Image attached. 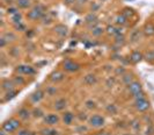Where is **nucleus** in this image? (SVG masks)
Instances as JSON below:
<instances>
[{"instance_id":"obj_37","label":"nucleus","mask_w":154,"mask_h":135,"mask_svg":"<svg viewBox=\"0 0 154 135\" xmlns=\"http://www.w3.org/2000/svg\"><path fill=\"white\" fill-rule=\"evenodd\" d=\"M115 42L117 43V44H123L124 42H125V37H124V35L119 34V35L115 36Z\"/></svg>"},{"instance_id":"obj_46","label":"nucleus","mask_w":154,"mask_h":135,"mask_svg":"<svg viewBox=\"0 0 154 135\" xmlns=\"http://www.w3.org/2000/svg\"><path fill=\"white\" fill-rule=\"evenodd\" d=\"M7 43H8L7 40H6V39H5L4 36H2L1 39H0V47H1V48H4L5 46H6V44H7Z\"/></svg>"},{"instance_id":"obj_16","label":"nucleus","mask_w":154,"mask_h":135,"mask_svg":"<svg viewBox=\"0 0 154 135\" xmlns=\"http://www.w3.org/2000/svg\"><path fill=\"white\" fill-rule=\"evenodd\" d=\"M106 31H107V33H108L109 35H112V36H117V35L122 34V28L116 27V26H111V24L106 28Z\"/></svg>"},{"instance_id":"obj_6","label":"nucleus","mask_w":154,"mask_h":135,"mask_svg":"<svg viewBox=\"0 0 154 135\" xmlns=\"http://www.w3.org/2000/svg\"><path fill=\"white\" fill-rule=\"evenodd\" d=\"M15 71L17 73H20V75H28V76H30V75H35L36 70L32 66H30V65H24V64H22V65H17L16 66Z\"/></svg>"},{"instance_id":"obj_41","label":"nucleus","mask_w":154,"mask_h":135,"mask_svg":"<svg viewBox=\"0 0 154 135\" xmlns=\"http://www.w3.org/2000/svg\"><path fill=\"white\" fill-rule=\"evenodd\" d=\"M56 92H57V88H54V86H50V88H46V93L49 95H54Z\"/></svg>"},{"instance_id":"obj_27","label":"nucleus","mask_w":154,"mask_h":135,"mask_svg":"<svg viewBox=\"0 0 154 135\" xmlns=\"http://www.w3.org/2000/svg\"><path fill=\"white\" fill-rule=\"evenodd\" d=\"M17 93H19V92H17L16 90H11V91H8V92H6V97H5V100H6V101H8V100H11V99L15 98Z\"/></svg>"},{"instance_id":"obj_14","label":"nucleus","mask_w":154,"mask_h":135,"mask_svg":"<svg viewBox=\"0 0 154 135\" xmlns=\"http://www.w3.org/2000/svg\"><path fill=\"white\" fill-rule=\"evenodd\" d=\"M54 32L57 33L59 36H66L67 35V33H69V29H67V27L66 26H64V24H57L56 27H54Z\"/></svg>"},{"instance_id":"obj_7","label":"nucleus","mask_w":154,"mask_h":135,"mask_svg":"<svg viewBox=\"0 0 154 135\" xmlns=\"http://www.w3.org/2000/svg\"><path fill=\"white\" fill-rule=\"evenodd\" d=\"M63 68H64L65 71L67 72H75L80 69V65L75 62H73V61H71V59H66L63 63Z\"/></svg>"},{"instance_id":"obj_38","label":"nucleus","mask_w":154,"mask_h":135,"mask_svg":"<svg viewBox=\"0 0 154 135\" xmlns=\"http://www.w3.org/2000/svg\"><path fill=\"white\" fill-rule=\"evenodd\" d=\"M133 98H134V100H138V99L146 98V95H145V92H144V91H140V92H138V93L133 95Z\"/></svg>"},{"instance_id":"obj_34","label":"nucleus","mask_w":154,"mask_h":135,"mask_svg":"<svg viewBox=\"0 0 154 135\" xmlns=\"http://www.w3.org/2000/svg\"><path fill=\"white\" fill-rule=\"evenodd\" d=\"M13 82H14L15 85H19V86H21V85H23V84L26 83V80L23 79V77H21V76H16V77H14Z\"/></svg>"},{"instance_id":"obj_3","label":"nucleus","mask_w":154,"mask_h":135,"mask_svg":"<svg viewBox=\"0 0 154 135\" xmlns=\"http://www.w3.org/2000/svg\"><path fill=\"white\" fill-rule=\"evenodd\" d=\"M88 124H89L91 127L99 129V128H102L104 126L106 120H104V118H103L102 115H100V114H93L92 117L88 118Z\"/></svg>"},{"instance_id":"obj_5","label":"nucleus","mask_w":154,"mask_h":135,"mask_svg":"<svg viewBox=\"0 0 154 135\" xmlns=\"http://www.w3.org/2000/svg\"><path fill=\"white\" fill-rule=\"evenodd\" d=\"M149 101L147 100L146 98H143V99H138L134 101V107L138 112H146L149 108Z\"/></svg>"},{"instance_id":"obj_54","label":"nucleus","mask_w":154,"mask_h":135,"mask_svg":"<svg viewBox=\"0 0 154 135\" xmlns=\"http://www.w3.org/2000/svg\"><path fill=\"white\" fill-rule=\"evenodd\" d=\"M101 1H107V0H101Z\"/></svg>"},{"instance_id":"obj_53","label":"nucleus","mask_w":154,"mask_h":135,"mask_svg":"<svg viewBox=\"0 0 154 135\" xmlns=\"http://www.w3.org/2000/svg\"><path fill=\"white\" fill-rule=\"evenodd\" d=\"M122 135H133V134H129V133H124V134H122Z\"/></svg>"},{"instance_id":"obj_22","label":"nucleus","mask_w":154,"mask_h":135,"mask_svg":"<svg viewBox=\"0 0 154 135\" xmlns=\"http://www.w3.org/2000/svg\"><path fill=\"white\" fill-rule=\"evenodd\" d=\"M126 22H128V18L126 16H124L123 14H119V15L116 16L115 19V24H117V26H125L126 24Z\"/></svg>"},{"instance_id":"obj_23","label":"nucleus","mask_w":154,"mask_h":135,"mask_svg":"<svg viewBox=\"0 0 154 135\" xmlns=\"http://www.w3.org/2000/svg\"><path fill=\"white\" fill-rule=\"evenodd\" d=\"M31 114H32V117H34V118H37V119H39V118H44V117H45V115H44V112L42 111L39 107L34 108L32 112H31Z\"/></svg>"},{"instance_id":"obj_40","label":"nucleus","mask_w":154,"mask_h":135,"mask_svg":"<svg viewBox=\"0 0 154 135\" xmlns=\"http://www.w3.org/2000/svg\"><path fill=\"white\" fill-rule=\"evenodd\" d=\"M145 58H146V61H149V62H152L154 61V50H151V51H148L145 56Z\"/></svg>"},{"instance_id":"obj_42","label":"nucleus","mask_w":154,"mask_h":135,"mask_svg":"<svg viewBox=\"0 0 154 135\" xmlns=\"http://www.w3.org/2000/svg\"><path fill=\"white\" fill-rule=\"evenodd\" d=\"M7 13L8 14H11V15H14V14H16V13H19V9H17L16 7H8Z\"/></svg>"},{"instance_id":"obj_30","label":"nucleus","mask_w":154,"mask_h":135,"mask_svg":"<svg viewBox=\"0 0 154 135\" xmlns=\"http://www.w3.org/2000/svg\"><path fill=\"white\" fill-rule=\"evenodd\" d=\"M4 37L7 40V42H12V41L16 40V35L14 34V33H12V32L5 33V34H4Z\"/></svg>"},{"instance_id":"obj_36","label":"nucleus","mask_w":154,"mask_h":135,"mask_svg":"<svg viewBox=\"0 0 154 135\" xmlns=\"http://www.w3.org/2000/svg\"><path fill=\"white\" fill-rule=\"evenodd\" d=\"M16 135H36L34 132H30L29 129H20L17 133H16Z\"/></svg>"},{"instance_id":"obj_1","label":"nucleus","mask_w":154,"mask_h":135,"mask_svg":"<svg viewBox=\"0 0 154 135\" xmlns=\"http://www.w3.org/2000/svg\"><path fill=\"white\" fill-rule=\"evenodd\" d=\"M20 127H21V122L17 119H15V118H11V119L6 120V121L2 124L1 129L5 130V132H7L8 134H11V133L16 132Z\"/></svg>"},{"instance_id":"obj_15","label":"nucleus","mask_w":154,"mask_h":135,"mask_svg":"<svg viewBox=\"0 0 154 135\" xmlns=\"http://www.w3.org/2000/svg\"><path fill=\"white\" fill-rule=\"evenodd\" d=\"M66 106H67V101H66L64 98H60V99L56 100V103H54V105L56 111H63V110H65Z\"/></svg>"},{"instance_id":"obj_18","label":"nucleus","mask_w":154,"mask_h":135,"mask_svg":"<svg viewBox=\"0 0 154 135\" xmlns=\"http://www.w3.org/2000/svg\"><path fill=\"white\" fill-rule=\"evenodd\" d=\"M143 58H144V56H143V54H141L140 51H138V50L132 51L131 56H130V61H131L132 63H139Z\"/></svg>"},{"instance_id":"obj_32","label":"nucleus","mask_w":154,"mask_h":135,"mask_svg":"<svg viewBox=\"0 0 154 135\" xmlns=\"http://www.w3.org/2000/svg\"><path fill=\"white\" fill-rule=\"evenodd\" d=\"M130 126H131V128L134 132H139L140 130V122H139L138 120H133L130 124Z\"/></svg>"},{"instance_id":"obj_51","label":"nucleus","mask_w":154,"mask_h":135,"mask_svg":"<svg viewBox=\"0 0 154 135\" xmlns=\"http://www.w3.org/2000/svg\"><path fill=\"white\" fill-rule=\"evenodd\" d=\"M96 135H110L108 132H100V133H97Z\"/></svg>"},{"instance_id":"obj_39","label":"nucleus","mask_w":154,"mask_h":135,"mask_svg":"<svg viewBox=\"0 0 154 135\" xmlns=\"http://www.w3.org/2000/svg\"><path fill=\"white\" fill-rule=\"evenodd\" d=\"M15 29L19 31V32H24V31H27V27H26V24H23V22H21V24H15Z\"/></svg>"},{"instance_id":"obj_12","label":"nucleus","mask_w":154,"mask_h":135,"mask_svg":"<svg viewBox=\"0 0 154 135\" xmlns=\"http://www.w3.org/2000/svg\"><path fill=\"white\" fill-rule=\"evenodd\" d=\"M44 91H41V90H37V91H35L32 95H30V100H31V103H34V104H37L39 103L43 98H44Z\"/></svg>"},{"instance_id":"obj_26","label":"nucleus","mask_w":154,"mask_h":135,"mask_svg":"<svg viewBox=\"0 0 154 135\" xmlns=\"http://www.w3.org/2000/svg\"><path fill=\"white\" fill-rule=\"evenodd\" d=\"M122 80H123V83L125 85H130L132 82H133V77H132V75L124 73L123 76H122Z\"/></svg>"},{"instance_id":"obj_21","label":"nucleus","mask_w":154,"mask_h":135,"mask_svg":"<svg viewBox=\"0 0 154 135\" xmlns=\"http://www.w3.org/2000/svg\"><path fill=\"white\" fill-rule=\"evenodd\" d=\"M41 135H59V132L58 130H56L54 128H43V129H41Z\"/></svg>"},{"instance_id":"obj_9","label":"nucleus","mask_w":154,"mask_h":135,"mask_svg":"<svg viewBox=\"0 0 154 135\" xmlns=\"http://www.w3.org/2000/svg\"><path fill=\"white\" fill-rule=\"evenodd\" d=\"M128 90H129V92L133 95H136V93H138V92H140V91H143V86H141V84H140L139 82L133 80L130 85H128Z\"/></svg>"},{"instance_id":"obj_50","label":"nucleus","mask_w":154,"mask_h":135,"mask_svg":"<svg viewBox=\"0 0 154 135\" xmlns=\"http://www.w3.org/2000/svg\"><path fill=\"white\" fill-rule=\"evenodd\" d=\"M99 8H100V6H99V5H96V4H93V5H92V11H93V12H95V11H96V9H99Z\"/></svg>"},{"instance_id":"obj_24","label":"nucleus","mask_w":154,"mask_h":135,"mask_svg":"<svg viewBox=\"0 0 154 135\" xmlns=\"http://www.w3.org/2000/svg\"><path fill=\"white\" fill-rule=\"evenodd\" d=\"M144 33L148 35V36H152L154 35V24H147L144 28Z\"/></svg>"},{"instance_id":"obj_2","label":"nucleus","mask_w":154,"mask_h":135,"mask_svg":"<svg viewBox=\"0 0 154 135\" xmlns=\"http://www.w3.org/2000/svg\"><path fill=\"white\" fill-rule=\"evenodd\" d=\"M45 14V9L44 7L42 6V5H37V6H35V7H32L28 12V19L29 20H32V21H36V20H39V19H42L43 16Z\"/></svg>"},{"instance_id":"obj_52","label":"nucleus","mask_w":154,"mask_h":135,"mask_svg":"<svg viewBox=\"0 0 154 135\" xmlns=\"http://www.w3.org/2000/svg\"><path fill=\"white\" fill-rule=\"evenodd\" d=\"M77 2H79V4H85V2H87V0H77Z\"/></svg>"},{"instance_id":"obj_33","label":"nucleus","mask_w":154,"mask_h":135,"mask_svg":"<svg viewBox=\"0 0 154 135\" xmlns=\"http://www.w3.org/2000/svg\"><path fill=\"white\" fill-rule=\"evenodd\" d=\"M141 37V33L140 31H134V32L132 33L131 35V41L132 42H136V41H139V39Z\"/></svg>"},{"instance_id":"obj_49","label":"nucleus","mask_w":154,"mask_h":135,"mask_svg":"<svg viewBox=\"0 0 154 135\" xmlns=\"http://www.w3.org/2000/svg\"><path fill=\"white\" fill-rule=\"evenodd\" d=\"M75 1H77V0H64V2H65L66 5H73Z\"/></svg>"},{"instance_id":"obj_31","label":"nucleus","mask_w":154,"mask_h":135,"mask_svg":"<svg viewBox=\"0 0 154 135\" xmlns=\"http://www.w3.org/2000/svg\"><path fill=\"white\" fill-rule=\"evenodd\" d=\"M85 106L88 108V110H95L96 107H97V105H96V103L94 101V100H92V99H89V100H87L85 103Z\"/></svg>"},{"instance_id":"obj_4","label":"nucleus","mask_w":154,"mask_h":135,"mask_svg":"<svg viewBox=\"0 0 154 135\" xmlns=\"http://www.w3.org/2000/svg\"><path fill=\"white\" fill-rule=\"evenodd\" d=\"M59 121H60V118L56 113H49V114H46L45 117L43 118V122L45 124L46 126H50V127L58 125Z\"/></svg>"},{"instance_id":"obj_10","label":"nucleus","mask_w":154,"mask_h":135,"mask_svg":"<svg viewBox=\"0 0 154 135\" xmlns=\"http://www.w3.org/2000/svg\"><path fill=\"white\" fill-rule=\"evenodd\" d=\"M75 119V117H74V114L72 113V112H65L64 114H63V122L66 125V126H71V125H73V121Z\"/></svg>"},{"instance_id":"obj_48","label":"nucleus","mask_w":154,"mask_h":135,"mask_svg":"<svg viewBox=\"0 0 154 135\" xmlns=\"http://www.w3.org/2000/svg\"><path fill=\"white\" fill-rule=\"evenodd\" d=\"M116 73H117V75H122V76H123L124 73H125L124 68H122V66H121V68H117V69H116Z\"/></svg>"},{"instance_id":"obj_35","label":"nucleus","mask_w":154,"mask_h":135,"mask_svg":"<svg viewBox=\"0 0 154 135\" xmlns=\"http://www.w3.org/2000/svg\"><path fill=\"white\" fill-rule=\"evenodd\" d=\"M122 14H123L124 16H126V18L129 19V16H132V15H133V14H134V12H133V9H132V8L126 7V8H124V9H123Z\"/></svg>"},{"instance_id":"obj_13","label":"nucleus","mask_w":154,"mask_h":135,"mask_svg":"<svg viewBox=\"0 0 154 135\" xmlns=\"http://www.w3.org/2000/svg\"><path fill=\"white\" fill-rule=\"evenodd\" d=\"M14 86H15V84H14V82L13 80H9V79H4L2 80V83H1V88L4 91H11V90H14Z\"/></svg>"},{"instance_id":"obj_11","label":"nucleus","mask_w":154,"mask_h":135,"mask_svg":"<svg viewBox=\"0 0 154 135\" xmlns=\"http://www.w3.org/2000/svg\"><path fill=\"white\" fill-rule=\"evenodd\" d=\"M82 82H84V84H86V85L92 86V85H95L97 83V77L94 73H88V75H86L85 77H84Z\"/></svg>"},{"instance_id":"obj_28","label":"nucleus","mask_w":154,"mask_h":135,"mask_svg":"<svg viewBox=\"0 0 154 135\" xmlns=\"http://www.w3.org/2000/svg\"><path fill=\"white\" fill-rule=\"evenodd\" d=\"M104 33V29L102 28V27H95L94 29H92V34L94 35V36H96V37H99V36H101L102 34Z\"/></svg>"},{"instance_id":"obj_25","label":"nucleus","mask_w":154,"mask_h":135,"mask_svg":"<svg viewBox=\"0 0 154 135\" xmlns=\"http://www.w3.org/2000/svg\"><path fill=\"white\" fill-rule=\"evenodd\" d=\"M106 110H107V112H108L110 115H115V114H117V112H118V108L116 107V105H114V104L107 105Z\"/></svg>"},{"instance_id":"obj_45","label":"nucleus","mask_w":154,"mask_h":135,"mask_svg":"<svg viewBox=\"0 0 154 135\" xmlns=\"http://www.w3.org/2000/svg\"><path fill=\"white\" fill-rule=\"evenodd\" d=\"M114 84H115V78H112V79H111V78H109L108 82H107V86H108V88H112V86H114Z\"/></svg>"},{"instance_id":"obj_8","label":"nucleus","mask_w":154,"mask_h":135,"mask_svg":"<svg viewBox=\"0 0 154 135\" xmlns=\"http://www.w3.org/2000/svg\"><path fill=\"white\" fill-rule=\"evenodd\" d=\"M85 22L88 24V27L91 28V29H94L95 27H97V16L95 13H89V14H87L85 18Z\"/></svg>"},{"instance_id":"obj_47","label":"nucleus","mask_w":154,"mask_h":135,"mask_svg":"<svg viewBox=\"0 0 154 135\" xmlns=\"http://www.w3.org/2000/svg\"><path fill=\"white\" fill-rule=\"evenodd\" d=\"M34 34H35V32H34L32 29H29V31H27V32H26V35H27V37H28V39H31V37L34 36Z\"/></svg>"},{"instance_id":"obj_19","label":"nucleus","mask_w":154,"mask_h":135,"mask_svg":"<svg viewBox=\"0 0 154 135\" xmlns=\"http://www.w3.org/2000/svg\"><path fill=\"white\" fill-rule=\"evenodd\" d=\"M50 77H51L50 79L52 80L54 83H59V82L64 80V78H65V75H64L62 71H56V72H54V73H52Z\"/></svg>"},{"instance_id":"obj_43","label":"nucleus","mask_w":154,"mask_h":135,"mask_svg":"<svg viewBox=\"0 0 154 135\" xmlns=\"http://www.w3.org/2000/svg\"><path fill=\"white\" fill-rule=\"evenodd\" d=\"M42 20H43V24H49L50 22H51V18L46 16V14H44V16L42 18Z\"/></svg>"},{"instance_id":"obj_44","label":"nucleus","mask_w":154,"mask_h":135,"mask_svg":"<svg viewBox=\"0 0 154 135\" xmlns=\"http://www.w3.org/2000/svg\"><path fill=\"white\" fill-rule=\"evenodd\" d=\"M75 130H77L78 133H80V134H81V133H84V132H87L88 129H87V127H85V126H80V127H78Z\"/></svg>"},{"instance_id":"obj_20","label":"nucleus","mask_w":154,"mask_h":135,"mask_svg":"<svg viewBox=\"0 0 154 135\" xmlns=\"http://www.w3.org/2000/svg\"><path fill=\"white\" fill-rule=\"evenodd\" d=\"M31 0H16V6L21 9H26V8L30 7Z\"/></svg>"},{"instance_id":"obj_29","label":"nucleus","mask_w":154,"mask_h":135,"mask_svg":"<svg viewBox=\"0 0 154 135\" xmlns=\"http://www.w3.org/2000/svg\"><path fill=\"white\" fill-rule=\"evenodd\" d=\"M12 21L15 24H21V22H22V14H21V13H16L14 15H12Z\"/></svg>"},{"instance_id":"obj_17","label":"nucleus","mask_w":154,"mask_h":135,"mask_svg":"<svg viewBox=\"0 0 154 135\" xmlns=\"http://www.w3.org/2000/svg\"><path fill=\"white\" fill-rule=\"evenodd\" d=\"M17 114H19V118L21 120H28L31 115H32L31 112L29 111L28 108H24V107H23V108H20L19 112H17Z\"/></svg>"}]
</instances>
